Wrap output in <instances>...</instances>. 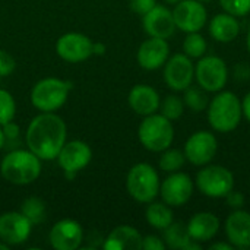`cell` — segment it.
<instances>
[{"mask_svg":"<svg viewBox=\"0 0 250 250\" xmlns=\"http://www.w3.org/2000/svg\"><path fill=\"white\" fill-rule=\"evenodd\" d=\"M145 220L152 229L163 231L174 221L173 208L163 201H152L145 209Z\"/></svg>","mask_w":250,"mask_h":250,"instance_id":"obj_24","label":"cell"},{"mask_svg":"<svg viewBox=\"0 0 250 250\" xmlns=\"http://www.w3.org/2000/svg\"><path fill=\"white\" fill-rule=\"evenodd\" d=\"M246 48H248V51H249L250 54V26L249 29H248V34H246Z\"/></svg>","mask_w":250,"mask_h":250,"instance_id":"obj_41","label":"cell"},{"mask_svg":"<svg viewBox=\"0 0 250 250\" xmlns=\"http://www.w3.org/2000/svg\"><path fill=\"white\" fill-rule=\"evenodd\" d=\"M207 40L201 32H189L183 40V53L192 60H198L207 54Z\"/></svg>","mask_w":250,"mask_h":250,"instance_id":"obj_28","label":"cell"},{"mask_svg":"<svg viewBox=\"0 0 250 250\" xmlns=\"http://www.w3.org/2000/svg\"><path fill=\"white\" fill-rule=\"evenodd\" d=\"M208 31H209L211 38L215 40L217 42H221V44L233 42L240 34L239 18L227 12L218 13L212 16V19L209 21Z\"/></svg>","mask_w":250,"mask_h":250,"instance_id":"obj_22","label":"cell"},{"mask_svg":"<svg viewBox=\"0 0 250 250\" xmlns=\"http://www.w3.org/2000/svg\"><path fill=\"white\" fill-rule=\"evenodd\" d=\"M32 231L31 221L21 211L0 215V240L7 246H18L28 240Z\"/></svg>","mask_w":250,"mask_h":250,"instance_id":"obj_15","label":"cell"},{"mask_svg":"<svg viewBox=\"0 0 250 250\" xmlns=\"http://www.w3.org/2000/svg\"><path fill=\"white\" fill-rule=\"evenodd\" d=\"M161 180L158 171L148 163L135 164L126 177V190L139 204H149L160 195Z\"/></svg>","mask_w":250,"mask_h":250,"instance_id":"obj_6","label":"cell"},{"mask_svg":"<svg viewBox=\"0 0 250 250\" xmlns=\"http://www.w3.org/2000/svg\"><path fill=\"white\" fill-rule=\"evenodd\" d=\"M195 188L207 198L224 199L234 189V174L221 164L209 163L198 171Z\"/></svg>","mask_w":250,"mask_h":250,"instance_id":"obj_7","label":"cell"},{"mask_svg":"<svg viewBox=\"0 0 250 250\" xmlns=\"http://www.w3.org/2000/svg\"><path fill=\"white\" fill-rule=\"evenodd\" d=\"M170 57V44L164 38L148 37L136 53L138 64L144 70H158L161 69Z\"/></svg>","mask_w":250,"mask_h":250,"instance_id":"obj_16","label":"cell"},{"mask_svg":"<svg viewBox=\"0 0 250 250\" xmlns=\"http://www.w3.org/2000/svg\"><path fill=\"white\" fill-rule=\"evenodd\" d=\"M183 101H185V105L193 113H202L207 110L209 104V97H208V92L204 91L201 86L190 85L188 89L183 91Z\"/></svg>","mask_w":250,"mask_h":250,"instance_id":"obj_27","label":"cell"},{"mask_svg":"<svg viewBox=\"0 0 250 250\" xmlns=\"http://www.w3.org/2000/svg\"><path fill=\"white\" fill-rule=\"evenodd\" d=\"M56 160L63 168L66 177L70 180L91 163L92 149L83 141H70L63 145Z\"/></svg>","mask_w":250,"mask_h":250,"instance_id":"obj_13","label":"cell"},{"mask_svg":"<svg viewBox=\"0 0 250 250\" xmlns=\"http://www.w3.org/2000/svg\"><path fill=\"white\" fill-rule=\"evenodd\" d=\"M127 103H129V107L133 110V113L145 117V116L158 113L161 97L154 86L146 85V83H138L130 89Z\"/></svg>","mask_w":250,"mask_h":250,"instance_id":"obj_20","label":"cell"},{"mask_svg":"<svg viewBox=\"0 0 250 250\" xmlns=\"http://www.w3.org/2000/svg\"><path fill=\"white\" fill-rule=\"evenodd\" d=\"M163 1L167 3V4H173V6H174V4H177L179 1H182V0H163Z\"/></svg>","mask_w":250,"mask_h":250,"instance_id":"obj_43","label":"cell"},{"mask_svg":"<svg viewBox=\"0 0 250 250\" xmlns=\"http://www.w3.org/2000/svg\"><path fill=\"white\" fill-rule=\"evenodd\" d=\"M50 245L56 250H76L83 240L82 226L70 218L57 221L50 230Z\"/></svg>","mask_w":250,"mask_h":250,"instance_id":"obj_18","label":"cell"},{"mask_svg":"<svg viewBox=\"0 0 250 250\" xmlns=\"http://www.w3.org/2000/svg\"><path fill=\"white\" fill-rule=\"evenodd\" d=\"M242 110H243V117L250 123V91L242 98Z\"/></svg>","mask_w":250,"mask_h":250,"instance_id":"obj_38","label":"cell"},{"mask_svg":"<svg viewBox=\"0 0 250 250\" xmlns=\"http://www.w3.org/2000/svg\"><path fill=\"white\" fill-rule=\"evenodd\" d=\"M163 240L167 248L173 250H185L190 243L188 226L180 221H173L166 230H163Z\"/></svg>","mask_w":250,"mask_h":250,"instance_id":"obj_25","label":"cell"},{"mask_svg":"<svg viewBox=\"0 0 250 250\" xmlns=\"http://www.w3.org/2000/svg\"><path fill=\"white\" fill-rule=\"evenodd\" d=\"M183 152L188 163L196 167H204L215 158L218 152V139L209 130L193 132L185 142Z\"/></svg>","mask_w":250,"mask_h":250,"instance_id":"obj_9","label":"cell"},{"mask_svg":"<svg viewBox=\"0 0 250 250\" xmlns=\"http://www.w3.org/2000/svg\"><path fill=\"white\" fill-rule=\"evenodd\" d=\"M72 83L59 78H45L38 81L29 94L31 104L41 113H56L67 101Z\"/></svg>","mask_w":250,"mask_h":250,"instance_id":"obj_5","label":"cell"},{"mask_svg":"<svg viewBox=\"0 0 250 250\" xmlns=\"http://www.w3.org/2000/svg\"><path fill=\"white\" fill-rule=\"evenodd\" d=\"M185 108L186 105L182 97H179L177 94H168L164 100H161L158 111L168 120L176 122L185 114Z\"/></svg>","mask_w":250,"mask_h":250,"instance_id":"obj_29","label":"cell"},{"mask_svg":"<svg viewBox=\"0 0 250 250\" xmlns=\"http://www.w3.org/2000/svg\"><path fill=\"white\" fill-rule=\"evenodd\" d=\"M66 123L56 113H41L35 116L25 135L28 149L41 161L56 160L60 149L66 144Z\"/></svg>","mask_w":250,"mask_h":250,"instance_id":"obj_1","label":"cell"},{"mask_svg":"<svg viewBox=\"0 0 250 250\" xmlns=\"http://www.w3.org/2000/svg\"><path fill=\"white\" fill-rule=\"evenodd\" d=\"M173 122L160 113L145 116L138 127L141 145L151 152H161L170 148L174 142Z\"/></svg>","mask_w":250,"mask_h":250,"instance_id":"obj_4","label":"cell"},{"mask_svg":"<svg viewBox=\"0 0 250 250\" xmlns=\"http://www.w3.org/2000/svg\"><path fill=\"white\" fill-rule=\"evenodd\" d=\"M0 174L12 185H31L41 174V160L29 149L10 151L0 163Z\"/></svg>","mask_w":250,"mask_h":250,"instance_id":"obj_3","label":"cell"},{"mask_svg":"<svg viewBox=\"0 0 250 250\" xmlns=\"http://www.w3.org/2000/svg\"><path fill=\"white\" fill-rule=\"evenodd\" d=\"M164 67V82L174 92H183L195 81V63L185 53H176L168 57Z\"/></svg>","mask_w":250,"mask_h":250,"instance_id":"obj_10","label":"cell"},{"mask_svg":"<svg viewBox=\"0 0 250 250\" xmlns=\"http://www.w3.org/2000/svg\"><path fill=\"white\" fill-rule=\"evenodd\" d=\"M160 160H158V167L166 171V173H176L180 171L185 164H186V157L185 152L177 149V148H167L160 152Z\"/></svg>","mask_w":250,"mask_h":250,"instance_id":"obj_26","label":"cell"},{"mask_svg":"<svg viewBox=\"0 0 250 250\" xmlns=\"http://www.w3.org/2000/svg\"><path fill=\"white\" fill-rule=\"evenodd\" d=\"M142 234L132 226H119L107 236L103 248L105 250H141Z\"/></svg>","mask_w":250,"mask_h":250,"instance_id":"obj_23","label":"cell"},{"mask_svg":"<svg viewBox=\"0 0 250 250\" xmlns=\"http://www.w3.org/2000/svg\"><path fill=\"white\" fill-rule=\"evenodd\" d=\"M230 73L226 60L215 54H205L195 63V81L208 94L226 89Z\"/></svg>","mask_w":250,"mask_h":250,"instance_id":"obj_8","label":"cell"},{"mask_svg":"<svg viewBox=\"0 0 250 250\" xmlns=\"http://www.w3.org/2000/svg\"><path fill=\"white\" fill-rule=\"evenodd\" d=\"M193 190L195 180H192L188 173L180 170L176 173H168V176L161 182L160 196L163 202L171 208H180L190 201Z\"/></svg>","mask_w":250,"mask_h":250,"instance_id":"obj_11","label":"cell"},{"mask_svg":"<svg viewBox=\"0 0 250 250\" xmlns=\"http://www.w3.org/2000/svg\"><path fill=\"white\" fill-rule=\"evenodd\" d=\"M4 146V135H3V130H1V126H0V149Z\"/></svg>","mask_w":250,"mask_h":250,"instance_id":"obj_42","label":"cell"},{"mask_svg":"<svg viewBox=\"0 0 250 250\" xmlns=\"http://www.w3.org/2000/svg\"><path fill=\"white\" fill-rule=\"evenodd\" d=\"M188 231L192 240L205 245L217 237L221 229V223L218 217L212 212L202 211L195 214L189 221H188Z\"/></svg>","mask_w":250,"mask_h":250,"instance_id":"obj_21","label":"cell"},{"mask_svg":"<svg viewBox=\"0 0 250 250\" xmlns=\"http://www.w3.org/2000/svg\"><path fill=\"white\" fill-rule=\"evenodd\" d=\"M16 114V103L13 95L6 91L0 89V126L12 122Z\"/></svg>","mask_w":250,"mask_h":250,"instance_id":"obj_31","label":"cell"},{"mask_svg":"<svg viewBox=\"0 0 250 250\" xmlns=\"http://www.w3.org/2000/svg\"><path fill=\"white\" fill-rule=\"evenodd\" d=\"M226 204L227 207L233 208V209H240L245 207V195L242 192H237V190H231L226 198Z\"/></svg>","mask_w":250,"mask_h":250,"instance_id":"obj_37","label":"cell"},{"mask_svg":"<svg viewBox=\"0 0 250 250\" xmlns=\"http://www.w3.org/2000/svg\"><path fill=\"white\" fill-rule=\"evenodd\" d=\"M94 42L81 32H67L56 42L57 56L69 63H81L92 56Z\"/></svg>","mask_w":250,"mask_h":250,"instance_id":"obj_14","label":"cell"},{"mask_svg":"<svg viewBox=\"0 0 250 250\" xmlns=\"http://www.w3.org/2000/svg\"><path fill=\"white\" fill-rule=\"evenodd\" d=\"M142 26L148 37L168 40L176 32L173 10L164 4H157L146 15L142 16Z\"/></svg>","mask_w":250,"mask_h":250,"instance_id":"obj_17","label":"cell"},{"mask_svg":"<svg viewBox=\"0 0 250 250\" xmlns=\"http://www.w3.org/2000/svg\"><path fill=\"white\" fill-rule=\"evenodd\" d=\"M224 233L234 249H250V212L233 209L224 221Z\"/></svg>","mask_w":250,"mask_h":250,"instance_id":"obj_19","label":"cell"},{"mask_svg":"<svg viewBox=\"0 0 250 250\" xmlns=\"http://www.w3.org/2000/svg\"><path fill=\"white\" fill-rule=\"evenodd\" d=\"M1 130H3V135H4V144L6 142H13L16 144L18 139H19V133H21V129L19 126L12 120L6 125L1 126Z\"/></svg>","mask_w":250,"mask_h":250,"instance_id":"obj_36","label":"cell"},{"mask_svg":"<svg viewBox=\"0 0 250 250\" xmlns=\"http://www.w3.org/2000/svg\"><path fill=\"white\" fill-rule=\"evenodd\" d=\"M105 53V45L103 42H94V47H92V54H97V56H103Z\"/></svg>","mask_w":250,"mask_h":250,"instance_id":"obj_40","label":"cell"},{"mask_svg":"<svg viewBox=\"0 0 250 250\" xmlns=\"http://www.w3.org/2000/svg\"><path fill=\"white\" fill-rule=\"evenodd\" d=\"M209 250H234V248L229 242H218V243H212L209 246Z\"/></svg>","mask_w":250,"mask_h":250,"instance_id":"obj_39","label":"cell"},{"mask_svg":"<svg viewBox=\"0 0 250 250\" xmlns=\"http://www.w3.org/2000/svg\"><path fill=\"white\" fill-rule=\"evenodd\" d=\"M223 10L237 18L248 16L250 13V0H218Z\"/></svg>","mask_w":250,"mask_h":250,"instance_id":"obj_32","label":"cell"},{"mask_svg":"<svg viewBox=\"0 0 250 250\" xmlns=\"http://www.w3.org/2000/svg\"><path fill=\"white\" fill-rule=\"evenodd\" d=\"M157 0H129V7L133 13L144 16L146 15L151 9L157 6Z\"/></svg>","mask_w":250,"mask_h":250,"instance_id":"obj_33","label":"cell"},{"mask_svg":"<svg viewBox=\"0 0 250 250\" xmlns=\"http://www.w3.org/2000/svg\"><path fill=\"white\" fill-rule=\"evenodd\" d=\"M16 67V62L12 57V54H9L4 50H0V78H6L9 76Z\"/></svg>","mask_w":250,"mask_h":250,"instance_id":"obj_34","label":"cell"},{"mask_svg":"<svg viewBox=\"0 0 250 250\" xmlns=\"http://www.w3.org/2000/svg\"><path fill=\"white\" fill-rule=\"evenodd\" d=\"M21 212L31 221V224H40L45 218V202L38 196L26 198L21 205Z\"/></svg>","mask_w":250,"mask_h":250,"instance_id":"obj_30","label":"cell"},{"mask_svg":"<svg viewBox=\"0 0 250 250\" xmlns=\"http://www.w3.org/2000/svg\"><path fill=\"white\" fill-rule=\"evenodd\" d=\"M9 248H10V246H7L6 243H3V242L0 240V249H1V250H7V249H9Z\"/></svg>","mask_w":250,"mask_h":250,"instance_id":"obj_44","label":"cell"},{"mask_svg":"<svg viewBox=\"0 0 250 250\" xmlns=\"http://www.w3.org/2000/svg\"><path fill=\"white\" fill-rule=\"evenodd\" d=\"M207 117L214 132H234L243 119L242 100L233 91L223 89L215 92L207 107Z\"/></svg>","mask_w":250,"mask_h":250,"instance_id":"obj_2","label":"cell"},{"mask_svg":"<svg viewBox=\"0 0 250 250\" xmlns=\"http://www.w3.org/2000/svg\"><path fill=\"white\" fill-rule=\"evenodd\" d=\"M142 249L144 250H166L167 246L163 240V237H158L155 234H148L142 239Z\"/></svg>","mask_w":250,"mask_h":250,"instance_id":"obj_35","label":"cell"},{"mask_svg":"<svg viewBox=\"0 0 250 250\" xmlns=\"http://www.w3.org/2000/svg\"><path fill=\"white\" fill-rule=\"evenodd\" d=\"M198 1H201V3L205 4V3H209V1H212V0H198Z\"/></svg>","mask_w":250,"mask_h":250,"instance_id":"obj_45","label":"cell"},{"mask_svg":"<svg viewBox=\"0 0 250 250\" xmlns=\"http://www.w3.org/2000/svg\"><path fill=\"white\" fill-rule=\"evenodd\" d=\"M176 28L185 34L201 32L208 23V10L198 0H182L173 7Z\"/></svg>","mask_w":250,"mask_h":250,"instance_id":"obj_12","label":"cell"}]
</instances>
